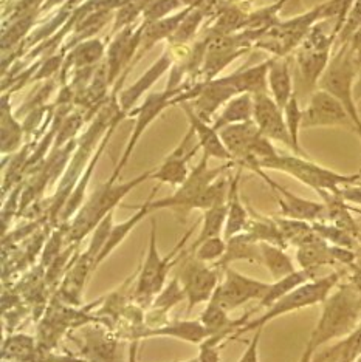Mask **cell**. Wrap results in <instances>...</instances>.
<instances>
[{
	"label": "cell",
	"mask_w": 361,
	"mask_h": 362,
	"mask_svg": "<svg viewBox=\"0 0 361 362\" xmlns=\"http://www.w3.org/2000/svg\"><path fill=\"white\" fill-rule=\"evenodd\" d=\"M321 305V315L309 337V344L315 350L335 339H343L358 327L361 322V282L352 281L338 285Z\"/></svg>",
	"instance_id": "cell-1"
},
{
	"label": "cell",
	"mask_w": 361,
	"mask_h": 362,
	"mask_svg": "<svg viewBox=\"0 0 361 362\" xmlns=\"http://www.w3.org/2000/svg\"><path fill=\"white\" fill-rule=\"evenodd\" d=\"M152 174L154 169H149L129 181L113 183V181L108 180L101 183L87 197L83 206L75 214V217L65 225L67 226L65 229L67 240L70 243H79L84 237L92 234L93 229L100 225V221L108 217L109 214L115 212V208L118 206L121 200L135 187L143 185L146 180L152 178Z\"/></svg>",
	"instance_id": "cell-2"
},
{
	"label": "cell",
	"mask_w": 361,
	"mask_h": 362,
	"mask_svg": "<svg viewBox=\"0 0 361 362\" xmlns=\"http://www.w3.org/2000/svg\"><path fill=\"white\" fill-rule=\"evenodd\" d=\"M340 279V273H331L324 277H315L311 279V281L299 285L298 288H294L292 293L285 294L284 298L276 300L273 305H270L259 317L247 320L239 330L229 337V341L237 339V337L247 333H254L256 330H260V328H264L268 322H272V320L285 315H290L293 311L319 305V303H323L329 298L335 288L338 286Z\"/></svg>",
	"instance_id": "cell-3"
},
{
	"label": "cell",
	"mask_w": 361,
	"mask_h": 362,
	"mask_svg": "<svg viewBox=\"0 0 361 362\" xmlns=\"http://www.w3.org/2000/svg\"><path fill=\"white\" fill-rule=\"evenodd\" d=\"M340 28L336 21H319L311 28L298 50L294 52V61L302 86L315 92L332 59V54L338 39Z\"/></svg>",
	"instance_id": "cell-4"
},
{
	"label": "cell",
	"mask_w": 361,
	"mask_h": 362,
	"mask_svg": "<svg viewBox=\"0 0 361 362\" xmlns=\"http://www.w3.org/2000/svg\"><path fill=\"white\" fill-rule=\"evenodd\" d=\"M262 170H277L298 180L299 183L309 186L319 195L321 192L338 194L343 187L355 185L360 181L361 174H340L332 169H327L321 164L309 160L307 156L277 153L273 158H268L259 164Z\"/></svg>",
	"instance_id": "cell-5"
},
{
	"label": "cell",
	"mask_w": 361,
	"mask_h": 362,
	"mask_svg": "<svg viewBox=\"0 0 361 362\" xmlns=\"http://www.w3.org/2000/svg\"><path fill=\"white\" fill-rule=\"evenodd\" d=\"M195 226H193L188 231L180 242L176 245V248L172 250L166 257H163L159 251L157 245V221L155 218L151 220V237H149V246H147V254L144 263L139 268L138 281L135 286V299L138 302H147L151 305L155 296H157L163 286L168 282V276L171 268L183 257L185 245L188 238L194 233Z\"/></svg>",
	"instance_id": "cell-6"
},
{
	"label": "cell",
	"mask_w": 361,
	"mask_h": 362,
	"mask_svg": "<svg viewBox=\"0 0 361 362\" xmlns=\"http://www.w3.org/2000/svg\"><path fill=\"white\" fill-rule=\"evenodd\" d=\"M323 8L324 5L319 4L294 18L281 19L276 25L262 33L254 48H260L273 57H289L304 42L311 28L323 21Z\"/></svg>",
	"instance_id": "cell-7"
},
{
	"label": "cell",
	"mask_w": 361,
	"mask_h": 362,
	"mask_svg": "<svg viewBox=\"0 0 361 362\" xmlns=\"http://www.w3.org/2000/svg\"><path fill=\"white\" fill-rule=\"evenodd\" d=\"M188 86H190V82H183L182 87L178 88H165L161 90V92H152L149 95H146L144 100L129 113V118H134L135 124L132 132H130L125 151L121 153V158L117 163V166H115L112 175L109 177L110 181H113V183L120 181L121 172L127 166L130 156H132L137 144L144 135V132L151 127L152 122L157 119L163 112L169 109V107L176 105V100L185 92Z\"/></svg>",
	"instance_id": "cell-8"
},
{
	"label": "cell",
	"mask_w": 361,
	"mask_h": 362,
	"mask_svg": "<svg viewBox=\"0 0 361 362\" xmlns=\"http://www.w3.org/2000/svg\"><path fill=\"white\" fill-rule=\"evenodd\" d=\"M357 76L358 70L350 59L346 44L335 45L331 64L324 71L321 81H319L318 88H323L326 92H329L343 104L344 109L349 113V117L354 121L357 134L361 138V117L354 95Z\"/></svg>",
	"instance_id": "cell-9"
},
{
	"label": "cell",
	"mask_w": 361,
	"mask_h": 362,
	"mask_svg": "<svg viewBox=\"0 0 361 362\" xmlns=\"http://www.w3.org/2000/svg\"><path fill=\"white\" fill-rule=\"evenodd\" d=\"M207 48L200 70L202 81H211L220 76L229 64L239 59L254 48L260 33L243 30L234 35H205Z\"/></svg>",
	"instance_id": "cell-10"
},
{
	"label": "cell",
	"mask_w": 361,
	"mask_h": 362,
	"mask_svg": "<svg viewBox=\"0 0 361 362\" xmlns=\"http://www.w3.org/2000/svg\"><path fill=\"white\" fill-rule=\"evenodd\" d=\"M208 161V156L202 153L199 164L191 169L190 177L186 178L182 186H178L176 189L174 194L165 197V199H154L151 202L152 212L157 209H174L185 214L194 211V203L199 199V195L207 191L217 178L225 175L227 172L236 168V164L233 161L220 164L217 168H210Z\"/></svg>",
	"instance_id": "cell-11"
},
{
	"label": "cell",
	"mask_w": 361,
	"mask_h": 362,
	"mask_svg": "<svg viewBox=\"0 0 361 362\" xmlns=\"http://www.w3.org/2000/svg\"><path fill=\"white\" fill-rule=\"evenodd\" d=\"M144 22L142 21L134 27H129L110 36V42L105 53L110 87L121 88L129 76V71L135 67V57L142 42Z\"/></svg>",
	"instance_id": "cell-12"
},
{
	"label": "cell",
	"mask_w": 361,
	"mask_h": 362,
	"mask_svg": "<svg viewBox=\"0 0 361 362\" xmlns=\"http://www.w3.org/2000/svg\"><path fill=\"white\" fill-rule=\"evenodd\" d=\"M219 271L220 269L214 265L203 263L193 256H186L177 277L186 294L188 311L202 303H208L212 299L220 284Z\"/></svg>",
	"instance_id": "cell-13"
},
{
	"label": "cell",
	"mask_w": 361,
	"mask_h": 362,
	"mask_svg": "<svg viewBox=\"0 0 361 362\" xmlns=\"http://www.w3.org/2000/svg\"><path fill=\"white\" fill-rule=\"evenodd\" d=\"M270 284L245 276L231 267L224 271L212 300L217 302L227 311H234L251 300H260L268 291Z\"/></svg>",
	"instance_id": "cell-14"
},
{
	"label": "cell",
	"mask_w": 361,
	"mask_h": 362,
	"mask_svg": "<svg viewBox=\"0 0 361 362\" xmlns=\"http://www.w3.org/2000/svg\"><path fill=\"white\" fill-rule=\"evenodd\" d=\"M302 130L318 127H344L357 132L354 121L343 104L323 88L311 92L307 105L302 109Z\"/></svg>",
	"instance_id": "cell-15"
},
{
	"label": "cell",
	"mask_w": 361,
	"mask_h": 362,
	"mask_svg": "<svg viewBox=\"0 0 361 362\" xmlns=\"http://www.w3.org/2000/svg\"><path fill=\"white\" fill-rule=\"evenodd\" d=\"M199 151L202 149L199 143H197L194 130L190 127L176 149L161 161L159 168L154 169L152 180L159 181L160 185L174 186L176 189L182 186L191 174L190 161Z\"/></svg>",
	"instance_id": "cell-16"
},
{
	"label": "cell",
	"mask_w": 361,
	"mask_h": 362,
	"mask_svg": "<svg viewBox=\"0 0 361 362\" xmlns=\"http://www.w3.org/2000/svg\"><path fill=\"white\" fill-rule=\"evenodd\" d=\"M176 61L177 56L174 50H172L169 45H166L163 53L151 64V67L147 69L142 76L137 78V81L132 82L129 87L121 90L118 93V104L121 112L125 113L127 118L129 113L135 109L138 103L144 98V95L155 86V82L161 79L172 67H174Z\"/></svg>",
	"instance_id": "cell-17"
},
{
	"label": "cell",
	"mask_w": 361,
	"mask_h": 362,
	"mask_svg": "<svg viewBox=\"0 0 361 362\" xmlns=\"http://www.w3.org/2000/svg\"><path fill=\"white\" fill-rule=\"evenodd\" d=\"M254 98V112L253 121L258 126L259 132L270 141H276L284 144L287 149L293 152L292 138L289 129L285 124L284 110L279 107L270 93L253 95Z\"/></svg>",
	"instance_id": "cell-18"
},
{
	"label": "cell",
	"mask_w": 361,
	"mask_h": 362,
	"mask_svg": "<svg viewBox=\"0 0 361 362\" xmlns=\"http://www.w3.org/2000/svg\"><path fill=\"white\" fill-rule=\"evenodd\" d=\"M236 95L239 93L229 82L228 76L224 75L211 81H202L194 100L190 103L197 117L207 122H212L222 110V107Z\"/></svg>",
	"instance_id": "cell-19"
},
{
	"label": "cell",
	"mask_w": 361,
	"mask_h": 362,
	"mask_svg": "<svg viewBox=\"0 0 361 362\" xmlns=\"http://www.w3.org/2000/svg\"><path fill=\"white\" fill-rule=\"evenodd\" d=\"M267 185L276 195L282 217L309 221V223H316V221H323L326 218V206L323 202L302 199V197L290 192L289 189L277 185L272 178L267 181Z\"/></svg>",
	"instance_id": "cell-20"
},
{
	"label": "cell",
	"mask_w": 361,
	"mask_h": 362,
	"mask_svg": "<svg viewBox=\"0 0 361 362\" xmlns=\"http://www.w3.org/2000/svg\"><path fill=\"white\" fill-rule=\"evenodd\" d=\"M105 53H108V45L100 37H92L79 42L70 52L65 53V61L59 73V82L62 86L67 84L71 71L75 70L98 67L104 62Z\"/></svg>",
	"instance_id": "cell-21"
},
{
	"label": "cell",
	"mask_w": 361,
	"mask_h": 362,
	"mask_svg": "<svg viewBox=\"0 0 361 362\" xmlns=\"http://www.w3.org/2000/svg\"><path fill=\"white\" fill-rule=\"evenodd\" d=\"M180 107H182L188 121H190V127L194 130L197 143H199V146H200L202 153L207 155L210 160L214 158V160H220L224 163L233 161L231 155H229L228 149L224 144L222 136H220V132L214 129L212 122H207L197 117L190 101L182 103L180 104Z\"/></svg>",
	"instance_id": "cell-22"
},
{
	"label": "cell",
	"mask_w": 361,
	"mask_h": 362,
	"mask_svg": "<svg viewBox=\"0 0 361 362\" xmlns=\"http://www.w3.org/2000/svg\"><path fill=\"white\" fill-rule=\"evenodd\" d=\"M220 132V136L224 139V144L231 155L236 168H242L250 160L251 149L258 138L262 135L254 121L242 122V124L227 126Z\"/></svg>",
	"instance_id": "cell-23"
},
{
	"label": "cell",
	"mask_w": 361,
	"mask_h": 362,
	"mask_svg": "<svg viewBox=\"0 0 361 362\" xmlns=\"http://www.w3.org/2000/svg\"><path fill=\"white\" fill-rule=\"evenodd\" d=\"M241 168H237L236 174H229V189L227 197V225L224 237L225 240L237 234H242L248 226L250 221V208H247L242 202L241 197Z\"/></svg>",
	"instance_id": "cell-24"
},
{
	"label": "cell",
	"mask_w": 361,
	"mask_h": 362,
	"mask_svg": "<svg viewBox=\"0 0 361 362\" xmlns=\"http://www.w3.org/2000/svg\"><path fill=\"white\" fill-rule=\"evenodd\" d=\"M191 8L194 6H185L182 10L171 14L169 18H165L157 22H151L146 23L144 21V28H143V35H142V42H139L138 48V54L135 57V65L142 61V57L149 53L152 48L160 44V42H168V40L174 35L176 30L178 28L180 23L183 22V19L188 16V13L191 11Z\"/></svg>",
	"instance_id": "cell-25"
},
{
	"label": "cell",
	"mask_w": 361,
	"mask_h": 362,
	"mask_svg": "<svg viewBox=\"0 0 361 362\" xmlns=\"http://www.w3.org/2000/svg\"><path fill=\"white\" fill-rule=\"evenodd\" d=\"M174 337V339L200 345L210 336L207 328L197 320H174L165 322L159 327H147L146 330L138 333V337Z\"/></svg>",
	"instance_id": "cell-26"
},
{
	"label": "cell",
	"mask_w": 361,
	"mask_h": 362,
	"mask_svg": "<svg viewBox=\"0 0 361 362\" xmlns=\"http://www.w3.org/2000/svg\"><path fill=\"white\" fill-rule=\"evenodd\" d=\"M268 61V93L284 110L290 98L297 93L290 71V61L289 57H272Z\"/></svg>",
	"instance_id": "cell-27"
},
{
	"label": "cell",
	"mask_w": 361,
	"mask_h": 362,
	"mask_svg": "<svg viewBox=\"0 0 361 362\" xmlns=\"http://www.w3.org/2000/svg\"><path fill=\"white\" fill-rule=\"evenodd\" d=\"M10 96L2 93V115H0V134H2V155H14L23 147L25 129L22 121L16 117L11 109Z\"/></svg>",
	"instance_id": "cell-28"
},
{
	"label": "cell",
	"mask_w": 361,
	"mask_h": 362,
	"mask_svg": "<svg viewBox=\"0 0 361 362\" xmlns=\"http://www.w3.org/2000/svg\"><path fill=\"white\" fill-rule=\"evenodd\" d=\"M157 191H159V186L152 189V192L149 194V197H147V200L143 204H139V206L135 208L137 211L132 214V216H130L127 220L121 221V223H118V225H113L112 231H110V235H109V240H108V243H105L104 250L101 251L100 257L96 259L95 267H98V265H100V263H103L105 259H108L110 254L115 250H117L122 242L126 240V238L129 237V234L132 233L134 229L138 226L139 221H142L146 216H149V214L152 212L151 202L155 199V194H157Z\"/></svg>",
	"instance_id": "cell-29"
},
{
	"label": "cell",
	"mask_w": 361,
	"mask_h": 362,
	"mask_svg": "<svg viewBox=\"0 0 361 362\" xmlns=\"http://www.w3.org/2000/svg\"><path fill=\"white\" fill-rule=\"evenodd\" d=\"M268 65L270 61L267 59L260 64L236 70L227 76L237 90V93H268Z\"/></svg>",
	"instance_id": "cell-30"
},
{
	"label": "cell",
	"mask_w": 361,
	"mask_h": 362,
	"mask_svg": "<svg viewBox=\"0 0 361 362\" xmlns=\"http://www.w3.org/2000/svg\"><path fill=\"white\" fill-rule=\"evenodd\" d=\"M260 263V245L247 233L237 234L227 240V251L224 257L216 263V268L225 271L234 262Z\"/></svg>",
	"instance_id": "cell-31"
},
{
	"label": "cell",
	"mask_w": 361,
	"mask_h": 362,
	"mask_svg": "<svg viewBox=\"0 0 361 362\" xmlns=\"http://www.w3.org/2000/svg\"><path fill=\"white\" fill-rule=\"evenodd\" d=\"M254 112V98L250 93H239L231 98L219 112L212 121L216 130H222L227 126L242 124V122L253 121Z\"/></svg>",
	"instance_id": "cell-32"
},
{
	"label": "cell",
	"mask_w": 361,
	"mask_h": 362,
	"mask_svg": "<svg viewBox=\"0 0 361 362\" xmlns=\"http://www.w3.org/2000/svg\"><path fill=\"white\" fill-rule=\"evenodd\" d=\"M297 250H298L297 260L299 263L301 269L311 271V273L315 274L321 267L333 265V263H336L333 256V245L324 242L321 237L309 245L299 246Z\"/></svg>",
	"instance_id": "cell-33"
},
{
	"label": "cell",
	"mask_w": 361,
	"mask_h": 362,
	"mask_svg": "<svg viewBox=\"0 0 361 362\" xmlns=\"http://www.w3.org/2000/svg\"><path fill=\"white\" fill-rule=\"evenodd\" d=\"M315 276L316 274L311 273V271L299 268V269L294 271V273L285 276L282 279H279V281H273L272 284H270V288H268V291L265 293L264 298L259 300V305L256 307V310L258 308L259 310L260 308L267 310L270 305H273L276 300L284 298L285 294L292 293L294 288H298L299 285L311 281V279H315Z\"/></svg>",
	"instance_id": "cell-34"
},
{
	"label": "cell",
	"mask_w": 361,
	"mask_h": 362,
	"mask_svg": "<svg viewBox=\"0 0 361 362\" xmlns=\"http://www.w3.org/2000/svg\"><path fill=\"white\" fill-rule=\"evenodd\" d=\"M260 245V263L264 265L273 281H279L285 276H289L297 271L294 263L285 248L272 243H259Z\"/></svg>",
	"instance_id": "cell-35"
},
{
	"label": "cell",
	"mask_w": 361,
	"mask_h": 362,
	"mask_svg": "<svg viewBox=\"0 0 361 362\" xmlns=\"http://www.w3.org/2000/svg\"><path fill=\"white\" fill-rule=\"evenodd\" d=\"M208 18V11L203 6H194L188 13L183 22L180 23L174 35L168 40V45L172 48H188L195 40L197 33H199L203 22Z\"/></svg>",
	"instance_id": "cell-36"
},
{
	"label": "cell",
	"mask_w": 361,
	"mask_h": 362,
	"mask_svg": "<svg viewBox=\"0 0 361 362\" xmlns=\"http://www.w3.org/2000/svg\"><path fill=\"white\" fill-rule=\"evenodd\" d=\"M243 233H247L258 243H272V245L287 248V243L284 240L281 231H279L275 218L259 216V214L251 211V208H250L248 226Z\"/></svg>",
	"instance_id": "cell-37"
},
{
	"label": "cell",
	"mask_w": 361,
	"mask_h": 362,
	"mask_svg": "<svg viewBox=\"0 0 361 362\" xmlns=\"http://www.w3.org/2000/svg\"><path fill=\"white\" fill-rule=\"evenodd\" d=\"M225 225H227V202L203 212L199 235H197V238L193 242L190 248H194V246L208 240V238L224 237Z\"/></svg>",
	"instance_id": "cell-38"
},
{
	"label": "cell",
	"mask_w": 361,
	"mask_h": 362,
	"mask_svg": "<svg viewBox=\"0 0 361 362\" xmlns=\"http://www.w3.org/2000/svg\"><path fill=\"white\" fill-rule=\"evenodd\" d=\"M182 300H186V294L182 284H180L178 277H172L171 281L166 282L163 286V290L155 296L152 303H151V315H159L165 317L168 313L178 305Z\"/></svg>",
	"instance_id": "cell-39"
},
{
	"label": "cell",
	"mask_w": 361,
	"mask_h": 362,
	"mask_svg": "<svg viewBox=\"0 0 361 362\" xmlns=\"http://www.w3.org/2000/svg\"><path fill=\"white\" fill-rule=\"evenodd\" d=\"M289 0H276V2L256 8V10H251L248 14L247 23H245V30L250 31H258V33H264L268 28H272L273 25L281 21V11L282 8L287 5Z\"/></svg>",
	"instance_id": "cell-40"
},
{
	"label": "cell",
	"mask_w": 361,
	"mask_h": 362,
	"mask_svg": "<svg viewBox=\"0 0 361 362\" xmlns=\"http://www.w3.org/2000/svg\"><path fill=\"white\" fill-rule=\"evenodd\" d=\"M284 118H285V124H287V129H289V134L292 138L293 153L299 155V156H307L299 144V132L302 130V127H301L302 126V109L299 105L298 92L290 98V101L287 103V105L284 107Z\"/></svg>",
	"instance_id": "cell-41"
},
{
	"label": "cell",
	"mask_w": 361,
	"mask_h": 362,
	"mask_svg": "<svg viewBox=\"0 0 361 362\" xmlns=\"http://www.w3.org/2000/svg\"><path fill=\"white\" fill-rule=\"evenodd\" d=\"M93 269L92 262H90L84 254L81 256V259L73 265V268L70 269V273L65 279L64 282V293L69 296V299H75L79 300L81 298V291L86 285V279L90 271Z\"/></svg>",
	"instance_id": "cell-42"
},
{
	"label": "cell",
	"mask_w": 361,
	"mask_h": 362,
	"mask_svg": "<svg viewBox=\"0 0 361 362\" xmlns=\"http://www.w3.org/2000/svg\"><path fill=\"white\" fill-rule=\"evenodd\" d=\"M225 251H227L225 237H214L194 246V248H186L183 254H186V256H193L203 263L216 265V263L224 257Z\"/></svg>",
	"instance_id": "cell-43"
},
{
	"label": "cell",
	"mask_w": 361,
	"mask_h": 362,
	"mask_svg": "<svg viewBox=\"0 0 361 362\" xmlns=\"http://www.w3.org/2000/svg\"><path fill=\"white\" fill-rule=\"evenodd\" d=\"M113 214H115V212L109 214L108 217L103 218V220L100 221V225H98V226L93 229L92 237H90V242H88V246H87V250H86V252H84V256H86L90 262H92L93 268H96V267H95L96 259L100 257L101 251L104 250L105 243H108V240H109L110 231H112V228H113V225H115V223H113Z\"/></svg>",
	"instance_id": "cell-44"
},
{
	"label": "cell",
	"mask_w": 361,
	"mask_h": 362,
	"mask_svg": "<svg viewBox=\"0 0 361 362\" xmlns=\"http://www.w3.org/2000/svg\"><path fill=\"white\" fill-rule=\"evenodd\" d=\"M311 226H314L316 234L329 245L354 250L355 237L344 231V229L335 226L332 223H324V221H316V223H311Z\"/></svg>",
	"instance_id": "cell-45"
},
{
	"label": "cell",
	"mask_w": 361,
	"mask_h": 362,
	"mask_svg": "<svg viewBox=\"0 0 361 362\" xmlns=\"http://www.w3.org/2000/svg\"><path fill=\"white\" fill-rule=\"evenodd\" d=\"M182 8L185 6L180 0H149L144 8L142 21H144L146 23L157 22L165 18H169L171 14L180 11Z\"/></svg>",
	"instance_id": "cell-46"
},
{
	"label": "cell",
	"mask_w": 361,
	"mask_h": 362,
	"mask_svg": "<svg viewBox=\"0 0 361 362\" xmlns=\"http://www.w3.org/2000/svg\"><path fill=\"white\" fill-rule=\"evenodd\" d=\"M360 27H361V0H354L350 5L346 22H344V25L338 35V39H336V45L346 42L352 33L358 30Z\"/></svg>",
	"instance_id": "cell-47"
},
{
	"label": "cell",
	"mask_w": 361,
	"mask_h": 362,
	"mask_svg": "<svg viewBox=\"0 0 361 362\" xmlns=\"http://www.w3.org/2000/svg\"><path fill=\"white\" fill-rule=\"evenodd\" d=\"M225 341L219 336H210L199 345V362H220V349Z\"/></svg>",
	"instance_id": "cell-48"
},
{
	"label": "cell",
	"mask_w": 361,
	"mask_h": 362,
	"mask_svg": "<svg viewBox=\"0 0 361 362\" xmlns=\"http://www.w3.org/2000/svg\"><path fill=\"white\" fill-rule=\"evenodd\" d=\"M344 44H346L350 59H352V62H354V65L360 73L361 71V27L352 33L349 39Z\"/></svg>",
	"instance_id": "cell-49"
},
{
	"label": "cell",
	"mask_w": 361,
	"mask_h": 362,
	"mask_svg": "<svg viewBox=\"0 0 361 362\" xmlns=\"http://www.w3.org/2000/svg\"><path fill=\"white\" fill-rule=\"evenodd\" d=\"M262 330H264V328L254 332L251 341L248 342L247 349H245V351H243V355L237 362H259V342H260Z\"/></svg>",
	"instance_id": "cell-50"
},
{
	"label": "cell",
	"mask_w": 361,
	"mask_h": 362,
	"mask_svg": "<svg viewBox=\"0 0 361 362\" xmlns=\"http://www.w3.org/2000/svg\"><path fill=\"white\" fill-rule=\"evenodd\" d=\"M338 194L343 197L344 202L361 204V186H357V183L343 187Z\"/></svg>",
	"instance_id": "cell-51"
},
{
	"label": "cell",
	"mask_w": 361,
	"mask_h": 362,
	"mask_svg": "<svg viewBox=\"0 0 361 362\" xmlns=\"http://www.w3.org/2000/svg\"><path fill=\"white\" fill-rule=\"evenodd\" d=\"M315 353H316V350H315L314 347H311V345L307 342L306 349H304V351H302V355H301V358H299L298 362H314Z\"/></svg>",
	"instance_id": "cell-52"
},
{
	"label": "cell",
	"mask_w": 361,
	"mask_h": 362,
	"mask_svg": "<svg viewBox=\"0 0 361 362\" xmlns=\"http://www.w3.org/2000/svg\"><path fill=\"white\" fill-rule=\"evenodd\" d=\"M354 95L357 103L361 100V71L358 73V76L355 79V86H354Z\"/></svg>",
	"instance_id": "cell-53"
},
{
	"label": "cell",
	"mask_w": 361,
	"mask_h": 362,
	"mask_svg": "<svg viewBox=\"0 0 361 362\" xmlns=\"http://www.w3.org/2000/svg\"><path fill=\"white\" fill-rule=\"evenodd\" d=\"M229 4H250L251 0H227Z\"/></svg>",
	"instance_id": "cell-54"
},
{
	"label": "cell",
	"mask_w": 361,
	"mask_h": 362,
	"mask_svg": "<svg viewBox=\"0 0 361 362\" xmlns=\"http://www.w3.org/2000/svg\"><path fill=\"white\" fill-rule=\"evenodd\" d=\"M185 362H199V359H197V358H193V359H190V361H185Z\"/></svg>",
	"instance_id": "cell-55"
}]
</instances>
